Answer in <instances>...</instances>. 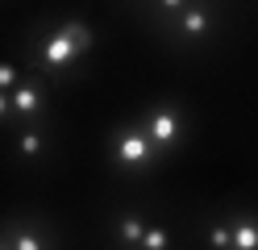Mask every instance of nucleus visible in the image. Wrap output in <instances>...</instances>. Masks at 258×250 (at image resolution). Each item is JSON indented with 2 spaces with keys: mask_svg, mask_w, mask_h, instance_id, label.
Segmentation results:
<instances>
[{
  "mask_svg": "<svg viewBox=\"0 0 258 250\" xmlns=\"http://www.w3.org/2000/svg\"><path fill=\"white\" fill-rule=\"evenodd\" d=\"M88 46H92V33H88L84 21H62L50 38L42 42V63L50 67V71H62V67H71Z\"/></svg>",
  "mask_w": 258,
  "mask_h": 250,
  "instance_id": "nucleus-1",
  "label": "nucleus"
},
{
  "mask_svg": "<svg viewBox=\"0 0 258 250\" xmlns=\"http://www.w3.org/2000/svg\"><path fill=\"white\" fill-rule=\"evenodd\" d=\"M112 159H117L121 167L142 171V167L154 163V142L146 138V129H117L112 133Z\"/></svg>",
  "mask_w": 258,
  "mask_h": 250,
  "instance_id": "nucleus-2",
  "label": "nucleus"
},
{
  "mask_svg": "<svg viewBox=\"0 0 258 250\" xmlns=\"http://www.w3.org/2000/svg\"><path fill=\"white\" fill-rule=\"evenodd\" d=\"M146 138L158 146V150H171L175 142L183 138V117L175 113L171 105H158L146 113Z\"/></svg>",
  "mask_w": 258,
  "mask_h": 250,
  "instance_id": "nucleus-3",
  "label": "nucleus"
},
{
  "mask_svg": "<svg viewBox=\"0 0 258 250\" xmlns=\"http://www.w3.org/2000/svg\"><path fill=\"white\" fill-rule=\"evenodd\" d=\"M9 105H13V113L17 117H25V121H34V117L42 113V105H46V92H42V83H17V88L9 92Z\"/></svg>",
  "mask_w": 258,
  "mask_h": 250,
  "instance_id": "nucleus-4",
  "label": "nucleus"
},
{
  "mask_svg": "<svg viewBox=\"0 0 258 250\" xmlns=\"http://www.w3.org/2000/svg\"><path fill=\"white\" fill-rule=\"evenodd\" d=\"M5 238H9V250H50V242L42 238V225H29V221H9Z\"/></svg>",
  "mask_w": 258,
  "mask_h": 250,
  "instance_id": "nucleus-5",
  "label": "nucleus"
},
{
  "mask_svg": "<svg viewBox=\"0 0 258 250\" xmlns=\"http://www.w3.org/2000/svg\"><path fill=\"white\" fill-rule=\"evenodd\" d=\"M175 29H179V38H204L208 29H213V13L208 9H183L179 13V21H175Z\"/></svg>",
  "mask_w": 258,
  "mask_h": 250,
  "instance_id": "nucleus-6",
  "label": "nucleus"
},
{
  "mask_svg": "<svg viewBox=\"0 0 258 250\" xmlns=\"http://www.w3.org/2000/svg\"><path fill=\"white\" fill-rule=\"evenodd\" d=\"M229 246L233 250H258V217H233L229 221Z\"/></svg>",
  "mask_w": 258,
  "mask_h": 250,
  "instance_id": "nucleus-7",
  "label": "nucleus"
},
{
  "mask_svg": "<svg viewBox=\"0 0 258 250\" xmlns=\"http://www.w3.org/2000/svg\"><path fill=\"white\" fill-rule=\"evenodd\" d=\"M142 233H146V221H142L138 213H125L121 221H117V238H121L125 246H134V242H142Z\"/></svg>",
  "mask_w": 258,
  "mask_h": 250,
  "instance_id": "nucleus-8",
  "label": "nucleus"
},
{
  "mask_svg": "<svg viewBox=\"0 0 258 250\" xmlns=\"http://www.w3.org/2000/svg\"><path fill=\"white\" fill-rule=\"evenodd\" d=\"M17 150L25 159H42V150H46V142H42V133L38 129H25L21 138H17Z\"/></svg>",
  "mask_w": 258,
  "mask_h": 250,
  "instance_id": "nucleus-9",
  "label": "nucleus"
},
{
  "mask_svg": "<svg viewBox=\"0 0 258 250\" xmlns=\"http://www.w3.org/2000/svg\"><path fill=\"white\" fill-rule=\"evenodd\" d=\"M167 246H171V233H167V229L150 225L146 233H142V250H167Z\"/></svg>",
  "mask_w": 258,
  "mask_h": 250,
  "instance_id": "nucleus-10",
  "label": "nucleus"
},
{
  "mask_svg": "<svg viewBox=\"0 0 258 250\" xmlns=\"http://www.w3.org/2000/svg\"><path fill=\"white\" fill-rule=\"evenodd\" d=\"M208 242H213V250H233L229 246V221H213L208 225Z\"/></svg>",
  "mask_w": 258,
  "mask_h": 250,
  "instance_id": "nucleus-11",
  "label": "nucleus"
},
{
  "mask_svg": "<svg viewBox=\"0 0 258 250\" xmlns=\"http://www.w3.org/2000/svg\"><path fill=\"white\" fill-rule=\"evenodd\" d=\"M13 88H17V71L9 63H0V92H13Z\"/></svg>",
  "mask_w": 258,
  "mask_h": 250,
  "instance_id": "nucleus-12",
  "label": "nucleus"
},
{
  "mask_svg": "<svg viewBox=\"0 0 258 250\" xmlns=\"http://www.w3.org/2000/svg\"><path fill=\"white\" fill-rule=\"evenodd\" d=\"M183 5H187V0H154L158 13H175V9H183Z\"/></svg>",
  "mask_w": 258,
  "mask_h": 250,
  "instance_id": "nucleus-13",
  "label": "nucleus"
},
{
  "mask_svg": "<svg viewBox=\"0 0 258 250\" xmlns=\"http://www.w3.org/2000/svg\"><path fill=\"white\" fill-rule=\"evenodd\" d=\"M9 109H13V105H9V92H0V121L9 117Z\"/></svg>",
  "mask_w": 258,
  "mask_h": 250,
  "instance_id": "nucleus-14",
  "label": "nucleus"
},
{
  "mask_svg": "<svg viewBox=\"0 0 258 250\" xmlns=\"http://www.w3.org/2000/svg\"><path fill=\"white\" fill-rule=\"evenodd\" d=\"M0 250H9V242H0Z\"/></svg>",
  "mask_w": 258,
  "mask_h": 250,
  "instance_id": "nucleus-15",
  "label": "nucleus"
}]
</instances>
